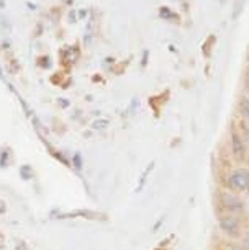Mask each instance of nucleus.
Instances as JSON below:
<instances>
[{
    "label": "nucleus",
    "instance_id": "obj_2",
    "mask_svg": "<svg viewBox=\"0 0 249 250\" xmlns=\"http://www.w3.org/2000/svg\"><path fill=\"white\" fill-rule=\"evenodd\" d=\"M218 226L222 229V232L229 239H239L243 235L241 219H239L238 214H229V213L220 214Z\"/></svg>",
    "mask_w": 249,
    "mask_h": 250
},
{
    "label": "nucleus",
    "instance_id": "obj_6",
    "mask_svg": "<svg viewBox=\"0 0 249 250\" xmlns=\"http://www.w3.org/2000/svg\"><path fill=\"white\" fill-rule=\"evenodd\" d=\"M22 173H23V177H25V178H30L33 172L30 170V167H22Z\"/></svg>",
    "mask_w": 249,
    "mask_h": 250
},
{
    "label": "nucleus",
    "instance_id": "obj_3",
    "mask_svg": "<svg viewBox=\"0 0 249 250\" xmlns=\"http://www.w3.org/2000/svg\"><path fill=\"white\" fill-rule=\"evenodd\" d=\"M220 206L225 209V213L229 214H241L246 209V205L241 198L238 196V193H233L229 190H225L220 193Z\"/></svg>",
    "mask_w": 249,
    "mask_h": 250
},
{
    "label": "nucleus",
    "instance_id": "obj_4",
    "mask_svg": "<svg viewBox=\"0 0 249 250\" xmlns=\"http://www.w3.org/2000/svg\"><path fill=\"white\" fill-rule=\"evenodd\" d=\"M231 155L238 164H244L248 159L246 139L236 129H231Z\"/></svg>",
    "mask_w": 249,
    "mask_h": 250
},
{
    "label": "nucleus",
    "instance_id": "obj_9",
    "mask_svg": "<svg viewBox=\"0 0 249 250\" xmlns=\"http://www.w3.org/2000/svg\"><path fill=\"white\" fill-rule=\"evenodd\" d=\"M3 211H5V205H3V203H2V201H0V214H2V213H3Z\"/></svg>",
    "mask_w": 249,
    "mask_h": 250
},
{
    "label": "nucleus",
    "instance_id": "obj_7",
    "mask_svg": "<svg viewBox=\"0 0 249 250\" xmlns=\"http://www.w3.org/2000/svg\"><path fill=\"white\" fill-rule=\"evenodd\" d=\"M228 250H246V247H244V245H239V244H231Z\"/></svg>",
    "mask_w": 249,
    "mask_h": 250
},
{
    "label": "nucleus",
    "instance_id": "obj_10",
    "mask_svg": "<svg viewBox=\"0 0 249 250\" xmlns=\"http://www.w3.org/2000/svg\"><path fill=\"white\" fill-rule=\"evenodd\" d=\"M246 193H248V195H249V183H248V188H246Z\"/></svg>",
    "mask_w": 249,
    "mask_h": 250
},
{
    "label": "nucleus",
    "instance_id": "obj_8",
    "mask_svg": "<svg viewBox=\"0 0 249 250\" xmlns=\"http://www.w3.org/2000/svg\"><path fill=\"white\" fill-rule=\"evenodd\" d=\"M244 85H246V92L249 93V72L246 74V79H244Z\"/></svg>",
    "mask_w": 249,
    "mask_h": 250
},
{
    "label": "nucleus",
    "instance_id": "obj_11",
    "mask_svg": "<svg viewBox=\"0 0 249 250\" xmlns=\"http://www.w3.org/2000/svg\"><path fill=\"white\" fill-rule=\"evenodd\" d=\"M246 209H248V213H249V201H248V205H246Z\"/></svg>",
    "mask_w": 249,
    "mask_h": 250
},
{
    "label": "nucleus",
    "instance_id": "obj_1",
    "mask_svg": "<svg viewBox=\"0 0 249 250\" xmlns=\"http://www.w3.org/2000/svg\"><path fill=\"white\" fill-rule=\"evenodd\" d=\"M248 183H249V168L238 167V168H233V170L228 173L225 185H226V190L239 195V193H246Z\"/></svg>",
    "mask_w": 249,
    "mask_h": 250
},
{
    "label": "nucleus",
    "instance_id": "obj_5",
    "mask_svg": "<svg viewBox=\"0 0 249 250\" xmlns=\"http://www.w3.org/2000/svg\"><path fill=\"white\" fill-rule=\"evenodd\" d=\"M239 110H241V115L244 116V120H246L249 125V97L241 98V102H239Z\"/></svg>",
    "mask_w": 249,
    "mask_h": 250
}]
</instances>
